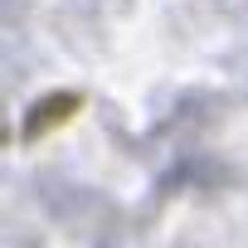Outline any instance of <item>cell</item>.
Instances as JSON below:
<instances>
[{
    "label": "cell",
    "instance_id": "cell-1",
    "mask_svg": "<svg viewBox=\"0 0 248 248\" xmlns=\"http://www.w3.org/2000/svg\"><path fill=\"white\" fill-rule=\"evenodd\" d=\"M83 93H54V97H44V102H34L30 112H25V122H20V146L25 141H44V137H54V132H63L68 122L83 112Z\"/></svg>",
    "mask_w": 248,
    "mask_h": 248
}]
</instances>
